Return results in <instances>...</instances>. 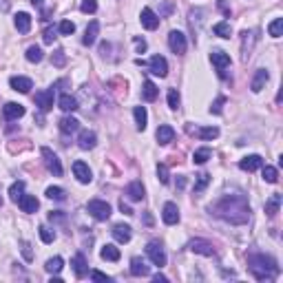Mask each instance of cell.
Here are the masks:
<instances>
[{
	"label": "cell",
	"mask_w": 283,
	"mask_h": 283,
	"mask_svg": "<svg viewBox=\"0 0 283 283\" xmlns=\"http://www.w3.org/2000/svg\"><path fill=\"white\" fill-rule=\"evenodd\" d=\"M224 104H226V97H217V100L212 102V106H210V113L219 115V113H221V109H224Z\"/></svg>",
	"instance_id": "48"
},
{
	"label": "cell",
	"mask_w": 283,
	"mask_h": 283,
	"mask_svg": "<svg viewBox=\"0 0 283 283\" xmlns=\"http://www.w3.org/2000/svg\"><path fill=\"white\" fill-rule=\"evenodd\" d=\"M153 281H155V283H166L168 279L164 277V274H159V272H157V274H155V277H153Z\"/></svg>",
	"instance_id": "56"
},
{
	"label": "cell",
	"mask_w": 283,
	"mask_h": 283,
	"mask_svg": "<svg viewBox=\"0 0 283 283\" xmlns=\"http://www.w3.org/2000/svg\"><path fill=\"white\" fill-rule=\"evenodd\" d=\"M168 47H170V51L175 53V56H184L186 49H188V42H186V35L181 33V31L172 29L170 33H168Z\"/></svg>",
	"instance_id": "4"
},
{
	"label": "cell",
	"mask_w": 283,
	"mask_h": 283,
	"mask_svg": "<svg viewBox=\"0 0 283 283\" xmlns=\"http://www.w3.org/2000/svg\"><path fill=\"white\" fill-rule=\"evenodd\" d=\"M62 265H64L62 256H53V259H49L47 263H44V270H47L49 274H57L62 270Z\"/></svg>",
	"instance_id": "34"
},
{
	"label": "cell",
	"mask_w": 283,
	"mask_h": 283,
	"mask_svg": "<svg viewBox=\"0 0 283 283\" xmlns=\"http://www.w3.org/2000/svg\"><path fill=\"white\" fill-rule=\"evenodd\" d=\"M119 210L124 212V215H133V210H131V206H126L124 201H119Z\"/></svg>",
	"instance_id": "54"
},
{
	"label": "cell",
	"mask_w": 283,
	"mask_h": 283,
	"mask_svg": "<svg viewBox=\"0 0 283 283\" xmlns=\"http://www.w3.org/2000/svg\"><path fill=\"white\" fill-rule=\"evenodd\" d=\"M219 7H221V11H224L226 16H230V7L226 4V0H219Z\"/></svg>",
	"instance_id": "55"
},
{
	"label": "cell",
	"mask_w": 283,
	"mask_h": 283,
	"mask_svg": "<svg viewBox=\"0 0 283 283\" xmlns=\"http://www.w3.org/2000/svg\"><path fill=\"white\" fill-rule=\"evenodd\" d=\"M44 195H47L49 199H53V201H64V199H66L64 188H60V186H49Z\"/></svg>",
	"instance_id": "33"
},
{
	"label": "cell",
	"mask_w": 283,
	"mask_h": 283,
	"mask_svg": "<svg viewBox=\"0 0 283 283\" xmlns=\"http://www.w3.org/2000/svg\"><path fill=\"white\" fill-rule=\"evenodd\" d=\"M80 11H82V13H95L97 11V0H82Z\"/></svg>",
	"instance_id": "43"
},
{
	"label": "cell",
	"mask_w": 283,
	"mask_h": 283,
	"mask_svg": "<svg viewBox=\"0 0 283 283\" xmlns=\"http://www.w3.org/2000/svg\"><path fill=\"white\" fill-rule=\"evenodd\" d=\"M168 106H170L172 111L179 109V93H177L175 88H170V91H168Z\"/></svg>",
	"instance_id": "46"
},
{
	"label": "cell",
	"mask_w": 283,
	"mask_h": 283,
	"mask_svg": "<svg viewBox=\"0 0 283 283\" xmlns=\"http://www.w3.org/2000/svg\"><path fill=\"white\" fill-rule=\"evenodd\" d=\"M268 33L272 35V38H281L283 33V18H277V20H272L268 25Z\"/></svg>",
	"instance_id": "38"
},
{
	"label": "cell",
	"mask_w": 283,
	"mask_h": 283,
	"mask_svg": "<svg viewBox=\"0 0 283 283\" xmlns=\"http://www.w3.org/2000/svg\"><path fill=\"white\" fill-rule=\"evenodd\" d=\"M279 208H281V195H279V193L270 195V199L265 201V215H268V217H274V215L279 212Z\"/></svg>",
	"instance_id": "28"
},
{
	"label": "cell",
	"mask_w": 283,
	"mask_h": 283,
	"mask_svg": "<svg viewBox=\"0 0 283 283\" xmlns=\"http://www.w3.org/2000/svg\"><path fill=\"white\" fill-rule=\"evenodd\" d=\"M57 31H60L62 35H71V33L75 31V25H73L71 20H62V22H60V27H57Z\"/></svg>",
	"instance_id": "44"
},
{
	"label": "cell",
	"mask_w": 283,
	"mask_h": 283,
	"mask_svg": "<svg viewBox=\"0 0 283 283\" xmlns=\"http://www.w3.org/2000/svg\"><path fill=\"white\" fill-rule=\"evenodd\" d=\"M190 252H195V255H203V256H215V246H212L210 241H206V239H193V241L188 243Z\"/></svg>",
	"instance_id": "7"
},
{
	"label": "cell",
	"mask_w": 283,
	"mask_h": 283,
	"mask_svg": "<svg viewBox=\"0 0 283 283\" xmlns=\"http://www.w3.org/2000/svg\"><path fill=\"white\" fill-rule=\"evenodd\" d=\"M91 279H93V281H106V283L111 281V277H109V274L100 272V270H93V272H91Z\"/></svg>",
	"instance_id": "51"
},
{
	"label": "cell",
	"mask_w": 283,
	"mask_h": 283,
	"mask_svg": "<svg viewBox=\"0 0 283 283\" xmlns=\"http://www.w3.org/2000/svg\"><path fill=\"white\" fill-rule=\"evenodd\" d=\"M71 268H73V272H75V277H78V279L86 277V272H88L86 256H84L82 252H78V255H75L73 259H71Z\"/></svg>",
	"instance_id": "15"
},
{
	"label": "cell",
	"mask_w": 283,
	"mask_h": 283,
	"mask_svg": "<svg viewBox=\"0 0 283 283\" xmlns=\"http://www.w3.org/2000/svg\"><path fill=\"white\" fill-rule=\"evenodd\" d=\"M0 206H2V197H0Z\"/></svg>",
	"instance_id": "58"
},
{
	"label": "cell",
	"mask_w": 283,
	"mask_h": 283,
	"mask_svg": "<svg viewBox=\"0 0 283 283\" xmlns=\"http://www.w3.org/2000/svg\"><path fill=\"white\" fill-rule=\"evenodd\" d=\"M13 25H16V29L20 31V33H29V29H31V16H29V13H25V11L16 13V18H13Z\"/></svg>",
	"instance_id": "24"
},
{
	"label": "cell",
	"mask_w": 283,
	"mask_h": 283,
	"mask_svg": "<svg viewBox=\"0 0 283 283\" xmlns=\"http://www.w3.org/2000/svg\"><path fill=\"white\" fill-rule=\"evenodd\" d=\"M25 195V181H16V184H11V188H9V197H11V201H20V197Z\"/></svg>",
	"instance_id": "37"
},
{
	"label": "cell",
	"mask_w": 283,
	"mask_h": 283,
	"mask_svg": "<svg viewBox=\"0 0 283 283\" xmlns=\"http://www.w3.org/2000/svg\"><path fill=\"white\" fill-rule=\"evenodd\" d=\"M31 2H33V7H38V9L42 7V0H31Z\"/></svg>",
	"instance_id": "57"
},
{
	"label": "cell",
	"mask_w": 283,
	"mask_h": 283,
	"mask_svg": "<svg viewBox=\"0 0 283 283\" xmlns=\"http://www.w3.org/2000/svg\"><path fill=\"white\" fill-rule=\"evenodd\" d=\"M40 155H42V159H44V166H47V170L49 172H53L56 177H60L62 175V164H60V159H57V155L53 153L51 148H40Z\"/></svg>",
	"instance_id": "5"
},
{
	"label": "cell",
	"mask_w": 283,
	"mask_h": 283,
	"mask_svg": "<svg viewBox=\"0 0 283 283\" xmlns=\"http://www.w3.org/2000/svg\"><path fill=\"white\" fill-rule=\"evenodd\" d=\"M208 181H210V175H208V172H199L197 184H195V193H201V190L208 186Z\"/></svg>",
	"instance_id": "42"
},
{
	"label": "cell",
	"mask_w": 283,
	"mask_h": 283,
	"mask_svg": "<svg viewBox=\"0 0 283 283\" xmlns=\"http://www.w3.org/2000/svg\"><path fill=\"white\" fill-rule=\"evenodd\" d=\"M57 106H60L62 111H66V113H73L75 109H78V100H75L73 95H60V100H57Z\"/></svg>",
	"instance_id": "30"
},
{
	"label": "cell",
	"mask_w": 283,
	"mask_h": 283,
	"mask_svg": "<svg viewBox=\"0 0 283 283\" xmlns=\"http://www.w3.org/2000/svg\"><path fill=\"white\" fill-rule=\"evenodd\" d=\"M157 177H159L162 184H168V179H170V177H168V168L164 166V164H159V166H157Z\"/></svg>",
	"instance_id": "49"
},
{
	"label": "cell",
	"mask_w": 283,
	"mask_h": 283,
	"mask_svg": "<svg viewBox=\"0 0 283 283\" xmlns=\"http://www.w3.org/2000/svg\"><path fill=\"white\" fill-rule=\"evenodd\" d=\"M40 239H42L44 243H53V239H56V232H53V230H49L47 226H42V228H40Z\"/></svg>",
	"instance_id": "45"
},
{
	"label": "cell",
	"mask_w": 283,
	"mask_h": 283,
	"mask_svg": "<svg viewBox=\"0 0 283 283\" xmlns=\"http://www.w3.org/2000/svg\"><path fill=\"white\" fill-rule=\"evenodd\" d=\"M42 57H44V53H42V49H40V47H29V49H27V60H29V62H33V64H35V62H40Z\"/></svg>",
	"instance_id": "41"
},
{
	"label": "cell",
	"mask_w": 283,
	"mask_h": 283,
	"mask_svg": "<svg viewBox=\"0 0 283 283\" xmlns=\"http://www.w3.org/2000/svg\"><path fill=\"white\" fill-rule=\"evenodd\" d=\"M210 157H212V150L206 148V146H203V148H197V150L193 153V162H195V164H206Z\"/></svg>",
	"instance_id": "35"
},
{
	"label": "cell",
	"mask_w": 283,
	"mask_h": 283,
	"mask_svg": "<svg viewBox=\"0 0 283 283\" xmlns=\"http://www.w3.org/2000/svg\"><path fill=\"white\" fill-rule=\"evenodd\" d=\"M126 195L131 201H142L144 199V186H142V181H131L126 186Z\"/></svg>",
	"instance_id": "23"
},
{
	"label": "cell",
	"mask_w": 283,
	"mask_h": 283,
	"mask_svg": "<svg viewBox=\"0 0 283 283\" xmlns=\"http://www.w3.org/2000/svg\"><path fill=\"white\" fill-rule=\"evenodd\" d=\"M51 62H53V64H56V66H64V62H66V57H64V51H62V49H57V51L53 53Z\"/></svg>",
	"instance_id": "47"
},
{
	"label": "cell",
	"mask_w": 283,
	"mask_h": 283,
	"mask_svg": "<svg viewBox=\"0 0 283 283\" xmlns=\"http://www.w3.org/2000/svg\"><path fill=\"white\" fill-rule=\"evenodd\" d=\"M157 86H155L153 82H150V80H146L144 82V88H142V95H144V100L146 102H155L157 100Z\"/></svg>",
	"instance_id": "32"
},
{
	"label": "cell",
	"mask_w": 283,
	"mask_h": 283,
	"mask_svg": "<svg viewBox=\"0 0 283 283\" xmlns=\"http://www.w3.org/2000/svg\"><path fill=\"white\" fill-rule=\"evenodd\" d=\"M148 66H150V73L159 75V78H166L168 75V62L164 56H153L148 62Z\"/></svg>",
	"instance_id": "9"
},
{
	"label": "cell",
	"mask_w": 283,
	"mask_h": 283,
	"mask_svg": "<svg viewBox=\"0 0 283 283\" xmlns=\"http://www.w3.org/2000/svg\"><path fill=\"white\" fill-rule=\"evenodd\" d=\"M9 84H11V88L18 93H29L31 88H33V82H31L29 78H25V75H13V78L9 80Z\"/></svg>",
	"instance_id": "16"
},
{
	"label": "cell",
	"mask_w": 283,
	"mask_h": 283,
	"mask_svg": "<svg viewBox=\"0 0 283 283\" xmlns=\"http://www.w3.org/2000/svg\"><path fill=\"white\" fill-rule=\"evenodd\" d=\"M197 135L201 137V140H215V137H219V128L215 126H206V128H199Z\"/></svg>",
	"instance_id": "40"
},
{
	"label": "cell",
	"mask_w": 283,
	"mask_h": 283,
	"mask_svg": "<svg viewBox=\"0 0 283 283\" xmlns=\"http://www.w3.org/2000/svg\"><path fill=\"white\" fill-rule=\"evenodd\" d=\"M268 80H270V73L265 69H259L255 73V78H252V82H250V88H252V93H261V88L268 84Z\"/></svg>",
	"instance_id": "20"
},
{
	"label": "cell",
	"mask_w": 283,
	"mask_h": 283,
	"mask_svg": "<svg viewBox=\"0 0 283 283\" xmlns=\"http://www.w3.org/2000/svg\"><path fill=\"white\" fill-rule=\"evenodd\" d=\"M261 166H263V159H261L259 155H248V157H243L241 162H239V168H241V170H248V172L259 170Z\"/></svg>",
	"instance_id": "18"
},
{
	"label": "cell",
	"mask_w": 283,
	"mask_h": 283,
	"mask_svg": "<svg viewBox=\"0 0 283 283\" xmlns=\"http://www.w3.org/2000/svg\"><path fill=\"white\" fill-rule=\"evenodd\" d=\"M133 117H135L137 131H146V124H148V113H146V106H135V111H133Z\"/></svg>",
	"instance_id": "27"
},
{
	"label": "cell",
	"mask_w": 283,
	"mask_h": 283,
	"mask_svg": "<svg viewBox=\"0 0 283 283\" xmlns=\"http://www.w3.org/2000/svg\"><path fill=\"white\" fill-rule=\"evenodd\" d=\"M97 33H100V22H97V20H91V22H88V27H86V31H84L82 44L91 47V44L97 40Z\"/></svg>",
	"instance_id": "22"
},
{
	"label": "cell",
	"mask_w": 283,
	"mask_h": 283,
	"mask_svg": "<svg viewBox=\"0 0 283 283\" xmlns=\"http://www.w3.org/2000/svg\"><path fill=\"white\" fill-rule=\"evenodd\" d=\"M135 47H137V51H146V40H140V38H135Z\"/></svg>",
	"instance_id": "53"
},
{
	"label": "cell",
	"mask_w": 283,
	"mask_h": 283,
	"mask_svg": "<svg viewBox=\"0 0 283 283\" xmlns=\"http://www.w3.org/2000/svg\"><path fill=\"white\" fill-rule=\"evenodd\" d=\"M80 128V122L75 117H62L60 119V131L64 133V135H69V133H75Z\"/></svg>",
	"instance_id": "31"
},
{
	"label": "cell",
	"mask_w": 283,
	"mask_h": 283,
	"mask_svg": "<svg viewBox=\"0 0 283 283\" xmlns=\"http://www.w3.org/2000/svg\"><path fill=\"white\" fill-rule=\"evenodd\" d=\"M208 210L212 215H217L219 219L228 221V224H234V226H243L248 224L250 219V206H248V199L243 195H224L219 197L215 203H210Z\"/></svg>",
	"instance_id": "1"
},
{
	"label": "cell",
	"mask_w": 283,
	"mask_h": 283,
	"mask_svg": "<svg viewBox=\"0 0 283 283\" xmlns=\"http://www.w3.org/2000/svg\"><path fill=\"white\" fill-rule=\"evenodd\" d=\"M95 144H97V135L93 131H82L80 133V137H78V146L82 150H91V148H95Z\"/></svg>",
	"instance_id": "19"
},
{
	"label": "cell",
	"mask_w": 283,
	"mask_h": 283,
	"mask_svg": "<svg viewBox=\"0 0 283 283\" xmlns=\"http://www.w3.org/2000/svg\"><path fill=\"white\" fill-rule=\"evenodd\" d=\"M18 206H20L22 212H27V215H31V212L38 210V199H35V195H22L20 201H18Z\"/></svg>",
	"instance_id": "21"
},
{
	"label": "cell",
	"mask_w": 283,
	"mask_h": 283,
	"mask_svg": "<svg viewBox=\"0 0 283 283\" xmlns=\"http://www.w3.org/2000/svg\"><path fill=\"white\" fill-rule=\"evenodd\" d=\"M212 31H215V35H219V38H230V35H232L230 22H217V25L212 27Z\"/></svg>",
	"instance_id": "36"
},
{
	"label": "cell",
	"mask_w": 283,
	"mask_h": 283,
	"mask_svg": "<svg viewBox=\"0 0 283 283\" xmlns=\"http://www.w3.org/2000/svg\"><path fill=\"white\" fill-rule=\"evenodd\" d=\"M263 168V179L268 181V184H277L279 181V170L274 166H261Z\"/></svg>",
	"instance_id": "39"
},
{
	"label": "cell",
	"mask_w": 283,
	"mask_h": 283,
	"mask_svg": "<svg viewBox=\"0 0 283 283\" xmlns=\"http://www.w3.org/2000/svg\"><path fill=\"white\" fill-rule=\"evenodd\" d=\"M35 106L40 111H51L53 109V91L51 88H44V91L35 93Z\"/></svg>",
	"instance_id": "11"
},
{
	"label": "cell",
	"mask_w": 283,
	"mask_h": 283,
	"mask_svg": "<svg viewBox=\"0 0 283 283\" xmlns=\"http://www.w3.org/2000/svg\"><path fill=\"white\" fill-rule=\"evenodd\" d=\"M56 33H57V31L53 29V27H49V29H44V42H47V44H53V40L57 38Z\"/></svg>",
	"instance_id": "50"
},
{
	"label": "cell",
	"mask_w": 283,
	"mask_h": 283,
	"mask_svg": "<svg viewBox=\"0 0 283 283\" xmlns=\"http://www.w3.org/2000/svg\"><path fill=\"white\" fill-rule=\"evenodd\" d=\"M100 256L104 261H119V248H115L113 243H106V246H102Z\"/></svg>",
	"instance_id": "29"
},
{
	"label": "cell",
	"mask_w": 283,
	"mask_h": 283,
	"mask_svg": "<svg viewBox=\"0 0 283 283\" xmlns=\"http://www.w3.org/2000/svg\"><path fill=\"white\" fill-rule=\"evenodd\" d=\"M210 62L217 66L219 73H224V71L230 66V56L226 51H221V49H215V51L210 53Z\"/></svg>",
	"instance_id": "12"
},
{
	"label": "cell",
	"mask_w": 283,
	"mask_h": 283,
	"mask_svg": "<svg viewBox=\"0 0 283 283\" xmlns=\"http://www.w3.org/2000/svg\"><path fill=\"white\" fill-rule=\"evenodd\" d=\"M86 210H88V215L97 221H106L111 217V206L106 201H102V199H91Z\"/></svg>",
	"instance_id": "3"
},
{
	"label": "cell",
	"mask_w": 283,
	"mask_h": 283,
	"mask_svg": "<svg viewBox=\"0 0 283 283\" xmlns=\"http://www.w3.org/2000/svg\"><path fill=\"white\" fill-rule=\"evenodd\" d=\"M175 140V131H172V126H168V124H162V126L157 128V142L162 146L170 144V142Z\"/></svg>",
	"instance_id": "26"
},
{
	"label": "cell",
	"mask_w": 283,
	"mask_h": 283,
	"mask_svg": "<svg viewBox=\"0 0 283 283\" xmlns=\"http://www.w3.org/2000/svg\"><path fill=\"white\" fill-rule=\"evenodd\" d=\"M162 219H164V224H168V226H175L177 221H179V208H177V203H172V201L164 203Z\"/></svg>",
	"instance_id": "8"
},
{
	"label": "cell",
	"mask_w": 283,
	"mask_h": 283,
	"mask_svg": "<svg viewBox=\"0 0 283 283\" xmlns=\"http://www.w3.org/2000/svg\"><path fill=\"white\" fill-rule=\"evenodd\" d=\"M111 232H113V239L117 243H128V241H131V237H133L131 226H126V224H115Z\"/></svg>",
	"instance_id": "14"
},
{
	"label": "cell",
	"mask_w": 283,
	"mask_h": 283,
	"mask_svg": "<svg viewBox=\"0 0 283 283\" xmlns=\"http://www.w3.org/2000/svg\"><path fill=\"white\" fill-rule=\"evenodd\" d=\"M146 255H148V259L153 261V265H157V268L166 265V252H164V246L159 241H150L148 246H146Z\"/></svg>",
	"instance_id": "6"
},
{
	"label": "cell",
	"mask_w": 283,
	"mask_h": 283,
	"mask_svg": "<svg viewBox=\"0 0 283 283\" xmlns=\"http://www.w3.org/2000/svg\"><path fill=\"white\" fill-rule=\"evenodd\" d=\"M140 20H142V25H144L148 31H153V29H157V27H159V16H157V13H155L150 7H144V9H142Z\"/></svg>",
	"instance_id": "10"
},
{
	"label": "cell",
	"mask_w": 283,
	"mask_h": 283,
	"mask_svg": "<svg viewBox=\"0 0 283 283\" xmlns=\"http://www.w3.org/2000/svg\"><path fill=\"white\" fill-rule=\"evenodd\" d=\"M248 268L256 281H274L279 274V265L268 255H250L248 256Z\"/></svg>",
	"instance_id": "2"
},
{
	"label": "cell",
	"mask_w": 283,
	"mask_h": 283,
	"mask_svg": "<svg viewBox=\"0 0 283 283\" xmlns=\"http://www.w3.org/2000/svg\"><path fill=\"white\" fill-rule=\"evenodd\" d=\"M150 270H148V265H146V261L144 259H140V256H133L131 259V274L133 277H146Z\"/></svg>",
	"instance_id": "25"
},
{
	"label": "cell",
	"mask_w": 283,
	"mask_h": 283,
	"mask_svg": "<svg viewBox=\"0 0 283 283\" xmlns=\"http://www.w3.org/2000/svg\"><path fill=\"white\" fill-rule=\"evenodd\" d=\"M2 115L9 119V122H11V119H18L25 115V106L18 104V102H7V104L2 106Z\"/></svg>",
	"instance_id": "17"
},
{
	"label": "cell",
	"mask_w": 283,
	"mask_h": 283,
	"mask_svg": "<svg viewBox=\"0 0 283 283\" xmlns=\"http://www.w3.org/2000/svg\"><path fill=\"white\" fill-rule=\"evenodd\" d=\"M22 255H25V259H27V261L33 259V255H31V246H29L27 241H22Z\"/></svg>",
	"instance_id": "52"
},
{
	"label": "cell",
	"mask_w": 283,
	"mask_h": 283,
	"mask_svg": "<svg viewBox=\"0 0 283 283\" xmlns=\"http://www.w3.org/2000/svg\"><path fill=\"white\" fill-rule=\"evenodd\" d=\"M73 175L78 177L80 184H91V179H93L91 168H88V164H84V162H75L73 164Z\"/></svg>",
	"instance_id": "13"
}]
</instances>
